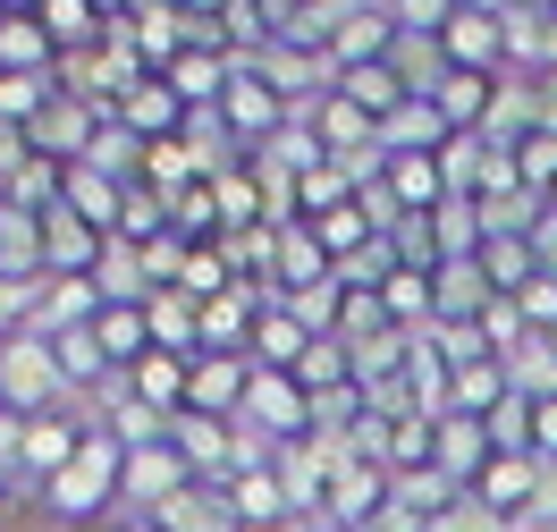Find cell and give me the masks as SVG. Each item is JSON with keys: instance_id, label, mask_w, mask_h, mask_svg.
Returning <instances> with one entry per match:
<instances>
[{"instance_id": "9a60e30c", "label": "cell", "mask_w": 557, "mask_h": 532, "mask_svg": "<svg viewBox=\"0 0 557 532\" xmlns=\"http://www.w3.org/2000/svg\"><path fill=\"white\" fill-rule=\"evenodd\" d=\"M127 195H136V186H119V177H102L94 161H69V195H60V203H69L76 220H94L102 237H119V220H127Z\"/></svg>"}, {"instance_id": "836d02e7", "label": "cell", "mask_w": 557, "mask_h": 532, "mask_svg": "<svg viewBox=\"0 0 557 532\" xmlns=\"http://www.w3.org/2000/svg\"><path fill=\"white\" fill-rule=\"evenodd\" d=\"M119 532H170L161 516H119Z\"/></svg>"}, {"instance_id": "d4e9b609", "label": "cell", "mask_w": 557, "mask_h": 532, "mask_svg": "<svg viewBox=\"0 0 557 532\" xmlns=\"http://www.w3.org/2000/svg\"><path fill=\"white\" fill-rule=\"evenodd\" d=\"M161 524H170V532H245V516L228 507V491H220V482H195L177 507H161Z\"/></svg>"}, {"instance_id": "9c48e42d", "label": "cell", "mask_w": 557, "mask_h": 532, "mask_svg": "<svg viewBox=\"0 0 557 532\" xmlns=\"http://www.w3.org/2000/svg\"><path fill=\"white\" fill-rule=\"evenodd\" d=\"M440 60H448V76H507V17L465 9L448 35H440Z\"/></svg>"}, {"instance_id": "5bb4252c", "label": "cell", "mask_w": 557, "mask_h": 532, "mask_svg": "<svg viewBox=\"0 0 557 532\" xmlns=\"http://www.w3.org/2000/svg\"><path fill=\"white\" fill-rule=\"evenodd\" d=\"M161 76L177 85V102H186V110H220V94H228L237 60H228V51H211V42H186V51H177Z\"/></svg>"}, {"instance_id": "e0dca14e", "label": "cell", "mask_w": 557, "mask_h": 532, "mask_svg": "<svg viewBox=\"0 0 557 532\" xmlns=\"http://www.w3.org/2000/svg\"><path fill=\"white\" fill-rule=\"evenodd\" d=\"M60 42L42 17H0V76H60Z\"/></svg>"}, {"instance_id": "8d00e7d4", "label": "cell", "mask_w": 557, "mask_h": 532, "mask_svg": "<svg viewBox=\"0 0 557 532\" xmlns=\"http://www.w3.org/2000/svg\"><path fill=\"white\" fill-rule=\"evenodd\" d=\"M278 532H330V524H321V516H296V524H278Z\"/></svg>"}, {"instance_id": "30bf717a", "label": "cell", "mask_w": 557, "mask_h": 532, "mask_svg": "<svg viewBox=\"0 0 557 532\" xmlns=\"http://www.w3.org/2000/svg\"><path fill=\"white\" fill-rule=\"evenodd\" d=\"M388 195H397V212H406V220H440L456 203L448 161H440V152H388Z\"/></svg>"}, {"instance_id": "f1b7e54d", "label": "cell", "mask_w": 557, "mask_h": 532, "mask_svg": "<svg viewBox=\"0 0 557 532\" xmlns=\"http://www.w3.org/2000/svg\"><path fill=\"white\" fill-rule=\"evenodd\" d=\"M338 203H355V186H347L338 170H313L305 186H296V212H305V220H330Z\"/></svg>"}, {"instance_id": "74e56055", "label": "cell", "mask_w": 557, "mask_h": 532, "mask_svg": "<svg viewBox=\"0 0 557 532\" xmlns=\"http://www.w3.org/2000/svg\"><path fill=\"white\" fill-rule=\"evenodd\" d=\"M9 491H17V482H9V473H0V498H9Z\"/></svg>"}, {"instance_id": "d6986e66", "label": "cell", "mask_w": 557, "mask_h": 532, "mask_svg": "<svg viewBox=\"0 0 557 532\" xmlns=\"http://www.w3.org/2000/svg\"><path fill=\"white\" fill-rule=\"evenodd\" d=\"M94 338H102L110 372H136L144 355H161V347H152V305H102V321H94Z\"/></svg>"}, {"instance_id": "d590c367", "label": "cell", "mask_w": 557, "mask_h": 532, "mask_svg": "<svg viewBox=\"0 0 557 532\" xmlns=\"http://www.w3.org/2000/svg\"><path fill=\"white\" fill-rule=\"evenodd\" d=\"M523 17H557V0H516Z\"/></svg>"}, {"instance_id": "8992f818", "label": "cell", "mask_w": 557, "mask_h": 532, "mask_svg": "<svg viewBox=\"0 0 557 532\" xmlns=\"http://www.w3.org/2000/svg\"><path fill=\"white\" fill-rule=\"evenodd\" d=\"M195 482H203V473L186 465V448H177V440L136 448V457H127V516H161V507H177Z\"/></svg>"}, {"instance_id": "44dd1931", "label": "cell", "mask_w": 557, "mask_h": 532, "mask_svg": "<svg viewBox=\"0 0 557 532\" xmlns=\"http://www.w3.org/2000/svg\"><path fill=\"white\" fill-rule=\"evenodd\" d=\"M381 144H388V152H448L456 127H448V110L431 102V94H414V102H406V110L381 127Z\"/></svg>"}, {"instance_id": "4dcf8cb0", "label": "cell", "mask_w": 557, "mask_h": 532, "mask_svg": "<svg viewBox=\"0 0 557 532\" xmlns=\"http://www.w3.org/2000/svg\"><path fill=\"white\" fill-rule=\"evenodd\" d=\"M532 457L557 465V397H541V406H532Z\"/></svg>"}, {"instance_id": "277c9868", "label": "cell", "mask_w": 557, "mask_h": 532, "mask_svg": "<svg viewBox=\"0 0 557 532\" xmlns=\"http://www.w3.org/2000/svg\"><path fill=\"white\" fill-rule=\"evenodd\" d=\"M237 431H245V440H262V448H296V440H313V431H321V406L305 397L296 372H253Z\"/></svg>"}, {"instance_id": "f35d334b", "label": "cell", "mask_w": 557, "mask_h": 532, "mask_svg": "<svg viewBox=\"0 0 557 532\" xmlns=\"http://www.w3.org/2000/svg\"><path fill=\"white\" fill-rule=\"evenodd\" d=\"M381 9H397V0H381Z\"/></svg>"}, {"instance_id": "3957f363", "label": "cell", "mask_w": 557, "mask_h": 532, "mask_svg": "<svg viewBox=\"0 0 557 532\" xmlns=\"http://www.w3.org/2000/svg\"><path fill=\"white\" fill-rule=\"evenodd\" d=\"M388 498H397V473H388L381 457H363V448H338V465H330V491H321V524L330 532H372L388 516Z\"/></svg>"}, {"instance_id": "603a6c76", "label": "cell", "mask_w": 557, "mask_h": 532, "mask_svg": "<svg viewBox=\"0 0 557 532\" xmlns=\"http://www.w3.org/2000/svg\"><path fill=\"white\" fill-rule=\"evenodd\" d=\"M127 381H136L144 406H161V415L177 423V415H186V389H195V363H186V355H144Z\"/></svg>"}, {"instance_id": "7402d4cb", "label": "cell", "mask_w": 557, "mask_h": 532, "mask_svg": "<svg viewBox=\"0 0 557 532\" xmlns=\"http://www.w3.org/2000/svg\"><path fill=\"white\" fill-rule=\"evenodd\" d=\"M94 287H102L110 305H152L161 287H152V262H144V246H127V237H110L102 271H94Z\"/></svg>"}, {"instance_id": "83f0119b", "label": "cell", "mask_w": 557, "mask_h": 532, "mask_svg": "<svg viewBox=\"0 0 557 532\" xmlns=\"http://www.w3.org/2000/svg\"><path fill=\"white\" fill-rule=\"evenodd\" d=\"M262 152H271V161H278L287 177H313V170H330V144L313 136V119H305V110H296V119H287V127H278L271 144H262Z\"/></svg>"}, {"instance_id": "5b68a950", "label": "cell", "mask_w": 557, "mask_h": 532, "mask_svg": "<svg viewBox=\"0 0 557 532\" xmlns=\"http://www.w3.org/2000/svg\"><path fill=\"white\" fill-rule=\"evenodd\" d=\"M220 119H228V136H237V152H262V144L296 119V102L278 94L271 76L253 69V60H237V76H228V94H220Z\"/></svg>"}, {"instance_id": "4fadbf2b", "label": "cell", "mask_w": 557, "mask_h": 532, "mask_svg": "<svg viewBox=\"0 0 557 532\" xmlns=\"http://www.w3.org/2000/svg\"><path fill=\"white\" fill-rule=\"evenodd\" d=\"M440 423H448V415H381V465L397 482L440 465Z\"/></svg>"}, {"instance_id": "8fae6325", "label": "cell", "mask_w": 557, "mask_h": 532, "mask_svg": "<svg viewBox=\"0 0 557 532\" xmlns=\"http://www.w3.org/2000/svg\"><path fill=\"white\" fill-rule=\"evenodd\" d=\"M245 389H253V355H195V389H186V415H211V423H237Z\"/></svg>"}, {"instance_id": "d6a6232c", "label": "cell", "mask_w": 557, "mask_h": 532, "mask_svg": "<svg viewBox=\"0 0 557 532\" xmlns=\"http://www.w3.org/2000/svg\"><path fill=\"white\" fill-rule=\"evenodd\" d=\"M94 9H102V26H127V17H136L144 0H94Z\"/></svg>"}, {"instance_id": "484cf974", "label": "cell", "mask_w": 557, "mask_h": 532, "mask_svg": "<svg viewBox=\"0 0 557 532\" xmlns=\"http://www.w3.org/2000/svg\"><path fill=\"white\" fill-rule=\"evenodd\" d=\"M305 228L321 237V253H330L338 271H347L355 253H372V246H381V228H372V212H363V203H338L330 220H305Z\"/></svg>"}, {"instance_id": "f546056e", "label": "cell", "mask_w": 557, "mask_h": 532, "mask_svg": "<svg viewBox=\"0 0 557 532\" xmlns=\"http://www.w3.org/2000/svg\"><path fill=\"white\" fill-rule=\"evenodd\" d=\"M35 305H42V287H17V280H0V338L35 330Z\"/></svg>"}, {"instance_id": "4316f807", "label": "cell", "mask_w": 557, "mask_h": 532, "mask_svg": "<svg viewBox=\"0 0 557 532\" xmlns=\"http://www.w3.org/2000/svg\"><path fill=\"white\" fill-rule=\"evenodd\" d=\"M211 203H220V228L237 237V228H262V177L253 161H237L228 177H211Z\"/></svg>"}, {"instance_id": "ac0fdd59", "label": "cell", "mask_w": 557, "mask_h": 532, "mask_svg": "<svg viewBox=\"0 0 557 532\" xmlns=\"http://www.w3.org/2000/svg\"><path fill=\"white\" fill-rule=\"evenodd\" d=\"M305 119H313V136L330 144V161H355V152H372V144H381V127H372V119H363V110L338 94V85H330V94H321Z\"/></svg>"}, {"instance_id": "7c38bea8", "label": "cell", "mask_w": 557, "mask_h": 532, "mask_svg": "<svg viewBox=\"0 0 557 532\" xmlns=\"http://www.w3.org/2000/svg\"><path fill=\"white\" fill-rule=\"evenodd\" d=\"M338 94H347L372 127H388L397 110L414 102V76H406V60H372V69H338Z\"/></svg>"}, {"instance_id": "ffe728a7", "label": "cell", "mask_w": 557, "mask_h": 532, "mask_svg": "<svg viewBox=\"0 0 557 532\" xmlns=\"http://www.w3.org/2000/svg\"><path fill=\"white\" fill-rule=\"evenodd\" d=\"M490 457H498V440H490V423H465V415H448V423H440V473H448L456 491H473Z\"/></svg>"}, {"instance_id": "cb8c5ba5", "label": "cell", "mask_w": 557, "mask_h": 532, "mask_svg": "<svg viewBox=\"0 0 557 532\" xmlns=\"http://www.w3.org/2000/svg\"><path fill=\"white\" fill-rule=\"evenodd\" d=\"M482 271H490V287H498V296H523V287L541 280V253H532V237H523V228H498V237L482 246Z\"/></svg>"}, {"instance_id": "e575fe53", "label": "cell", "mask_w": 557, "mask_h": 532, "mask_svg": "<svg viewBox=\"0 0 557 532\" xmlns=\"http://www.w3.org/2000/svg\"><path fill=\"white\" fill-rule=\"evenodd\" d=\"M0 17H42V0H0Z\"/></svg>"}, {"instance_id": "6da1fadb", "label": "cell", "mask_w": 557, "mask_h": 532, "mask_svg": "<svg viewBox=\"0 0 557 532\" xmlns=\"http://www.w3.org/2000/svg\"><path fill=\"white\" fill-rule=\"evenodd\" d=\"M110 507L127 516V448L94 423L85 448H76V465L42 482V516H51V524H94V516H110Z\"/></svg>"}, {"instance_id": "52a82bcc", "label": "cell", "mask_w": 557, "mask_h": 532, "mask_svg": "<svg viewBox=\"0 0 557 532\" xmlns=\"http://www.w3.org/2000/svg\"><path fill=\"white\" fill-rule=\"evenodd\" d=\"M397 51H406L397 9H381V0H347L338 9V42H330L338 69H372V60H397Z\"/></svg>"}, {"instance_id": "1f68e13d", "label": "cell", "mask_w": 557, "mask_h": 532, "mask_svg": "<svg viewBox=\"0 0 557 532\" xmlns=\"http://www.w3.org/2000/svg\"><path fill=\"white\" fill-rule=\"evenodd\" d=\"M523 237H532V253H541V271H557V203H541V220H532Z\"/></svg>"}, {"instance_id": "2e32d148", "label": "cell", "mask_w": 557, "mask_h": 532, "mask_svg": "<svg viewBox=\"0 0 557 532\" xmlns=\"http://www.w3.org/2000/svg\"><path fill=\"white\" fill-rule=\"evenodd\" d=\"M313 347H321V338L296 321V305H271V313L253 321V372H296Z\"/></svg>"}, {"instance_id": "7a4b0ae2", "label": "cell", "mask_w": 557, "mask_h": 532, "mask_svg": "<svg viewBox=\"0 0 557 532\" xmlns=\"http://www.w3.org/2000/svg\"><path fill=\"white\" fill-rule=\"evenodd\" d=\"M0 406L35 423V415H69V406H85V397L69 389V372H60L51 338L17 330V338H0Z\"/></svg>"}, {"instance_id": "ba28073f", "label": "cell", "mask_w": 557, "mask_h": 532, "mask_svg": "<svg viewBox=\"0 0 557 532\" xmlns=\"http://www.w3.org/2000/svg\"><path fill=\"white\" fill-rule=\"evenodd\" d=\"M220 491H228V507L245 516V532H278V524H296V516H305L296 491H287V473H278V457H253L237 482H220Z\"/></svg>"}]
</instances>
